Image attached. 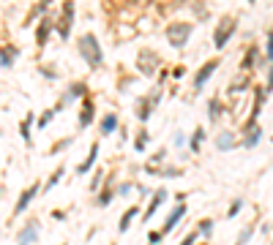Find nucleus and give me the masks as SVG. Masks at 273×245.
Wrapping results in <instances>:
<instances>
[{"label":"nucleus","instance_id":"ea45409f","mask_svg":"<svg viewBox=\"0 0 273 245\" xmlns=\"http://www.w3.org/2000/svg\"><path fill=\"white\" fill-rule=\"evenodd\" d=\"M249 3H254V0H249Z\"/></svg>","mask_w":273,"mask_h":245},{"label":"nucleus","instance_id":"aec40b11","mask_svg":"<svg viewBox=\"0 0 273 245\" xmlns=\"http://www.w3.org/2000/svg\"><path fill=\"white\" fill-rule=\"evenodd\" d=\"M257 63H263V60H260V49H257V46H252V49L246 52V60H243V68H254Z\"/></svg>","mask_w":273,"mask_h":245},{"label":"nucleus","instance_id":"1a4fd4ad","mask_svg":"<svg viewBox=\"0 0 273 245\" xmlns=\"http://www.w3.org/2000/svg\"><path fill=\"white\" fill-rule=\"evenodd\" d=\"M183 215H186V207H183V204H178V207L172 210L170 215H167V221H164V235H167V232H172L178 224H181V221H183Z\"/></svg>","mask_w":273,"mask_h":245},{"label":"nucleus","instance_id":"a878e982","mask_svg":"<svg viewBox=\"0 0 273 245\" xmlns=\"http://www.w3.org/2000/svg\"><path fill=\"white\" fill-rule=\"evenodd\" d=\"M265 60L273 63V30L268 33V38H265Z\"/></svg>","mask_w":273,"mask_h":245},{"label":"nucleus","instance_id":"9b49d317","mask_svg":"<svg viewBox=\"0 0 273 245\" xmlns=\"http://www.w3.org/2000/svg\"><path fill=\"white\" fill-rule=\"evenodd\" d=\"M36 237H38V224H36V221H30V224H27L25 229L19 232V245H30V243H36Z\"/></svg>","mask_w":273,"mask_h":245},{"label":"nucleus","instance_id":"c85d7f7f","mask_svg":"<svg viewBox=\"0 0 273 245\" xmlns=\"http://www.w3.org/2000/svg\"><path fill=\"white\" fill-rule=\"evenodd\" d=\"M197 229H200V235H211V232H213V221L211 218H205V221H200V226H197Z\"/></svg>","mask_w":273,"mask_h":245},{"label":"nucleus","instance_id":"4be33fe9","mask_svg":"<svg viewBox=\"0 0 273 245\" xmlns=\"http://www.w3.org/2000/svg\"><path fill=\"white\" fill-rule=\"evenodd\" d=\"M202 139H205V131H202V128H197L194 133H191V139H189V144H191V150H200V144H202Z\"/></svg>","mask_w":273,"mask_h":245},{"label":"nucleus","instance_id":"39448f33","mask_svg":"<svg viewBox=\"0 0 273 245\" xmlns=\"http://www.w3.org/2000/svg\"><path fill=\"white\" fill-rule=\"evenodd\" d=\"M71 22H74V3L66 0V5H63V11H60V22H57V33H60L63 41H66L68 33H71Z\"/></svg>","mask_w":273,"mask_h":245},{"label":"nucleus","instance_id":"b1692460","mask_svg":"<svg viewBox=\"0 0 273 245\" xmlns=\"http://www.w3.org/2000/svg\"><path fill=\"white\" fill-rule=\"evenodd\" d=\"M112 199H115V191H112V188H109V185H107V188H104L101 194H98V204H101V207H107V204L112 202Z\"/></svg>","mask_w":273,"mask_h":245},{"label":"nucleus","instance_id":"c756f323","mask_svg":"<svg viewBox=\"0 0 273 245\" xmlns=\"http://www.w3.org/2000/svg\"><path fill=\"white\" fill-rule=\"evenodd\" d=\"M241 210H243V199H235V202H232V207L227 210V215H230V218H235Z\"/></svg>","mask_w":273,"mask_h":245},{"label":"nucleus","instance_id":"cd10ccee","mask_svg":"<svg viewBox=\"0 0 273 245\" xmlns=\"http://www.w3.org/2000/svg\"><path fill=\"white\" fill-rule=\"evenodd\" d=\"M63 177V169H57V172L55 174H52V177L49 180H46V185H44V191H52V188H55V185H57V180H60Z\"/></svg>","mask_w":273,"mask_h":245},{"label":"nucleus","instance_id":"ddd939ff","mask_svg":"<svg viewBox=\"0 0 273 245\" xmlns=\"http://www.w3.org/2000/svg\"><path fill=\"white\" fill-rule=\"evenodd\" d=\"M93 115H96V109H93V101L85 98L82 101V112H79V128H88L93 122Z\"/></svg>","mask_w":273,"mask_h":245},{"label":"nucleus","instance_id":"a19ab883","mask_svg":"<svg viewBox=\"0 0 273 245\" xmlns=\"http://www.w3.org/2000/svg\"><path fill=\"white\" fill-rule=\"evenodd\" d=\"M0 194H3V191H0Z\"/></svg>","mask_w":273,"mask_h":245},{"label":"nucleus","instance_id":"4468645a","mask_svg":"<svg viewBox=\"0 0 273 245\" xmlns=\"http://www.w3.org/2000/svg\"><path fill=\"white\" fill-rule=\"evenodd\" d=\"M164 199H167V191H156V196L153 199H150V207L145 210V221H150L156 215V210L161 207V204H164Z\"/></svg>","mask_w":273,"mask_h":245},{"label":"nucleus","instance_id":"6ab92c4d","mask_svg":"<svg viewBox=\"0 0 273 245\" xmlns=\"http://www.w3.org/2000/svg\"><path fill=\"white\" fill-rule=\"evenodd\" d=\"M49 27H52V19H44L41 25H38V33H36L38 46H44V44H46V38H49Z\"/></svg>","mask_w":273,"mask_h":245},{"label":"nucleus","instance_id":"c9c22d12","mask_svg":"<svg viewBox=\"0 0 273 245\" xmlns=\"http://www.w3.org/2000/svg\"><path fill=\"white\" fill-rule=\"evenodd\" d=\"M38 71H41V74H44V77H46V79H57V74H55V68H44V66H41V68H38Z\"/></svg>","mask_w":273,"mask_h":245},{"label":"nucleus","instance_id":"dca6fc26","mask_svg":"<svg viewBox=\"0 0 273 245\" xmlns=\"http://www.w3.org/2000/svg\"><path fill=\"white\" fill-rule=\"evenodd\" d=\"M14 57H16V46H3V49H0V66L3 68H11L14 66Z\"/></svg>","mask_w":273,"mask_h":245},{"label":"nucleus","instance_id":"a211bd4d","mask_svg":"<svg viewBox=\"0 0 273 245\" xmlns=\"http://www.w3.org/2000/svg\"><path fill=\"white\" fill-rule=\"evenodd\" d=\"M139 215V207H129L123 213V218H120V235H126V232H129V226H131V221H134Z\"/></svg>","mask_w":273,"mask_h":245},{"label":"nucleus","instance_id":"5701e85b","mask_svg":"<svg viewBox=\"0 0 273 245\" xmlns=\"http://www.w3.org/2000/svg\"><path fill=\"white\" fill-rule=\"evenodd\" d=\"M208 115H211V120H216L219 115H222V104H219V98H211V101H208Z\"/></svg>","mask_w":273,"mask_h":245},{"label":"nucleus","instance_id":"423d86ee","mask_svg":"<svg viewBox=\"0 0 273 245\" xmlns=\"http://www.w3.org/2000/svg\"><path fill=\"white\" fill-rule=\"evenodd\" d=\"M85 93H88V85H82V82H74L71 87H68L66 93H63L60 96V104H57L55 107V112H60L63 107H68V104L74 101V98H79V96H85Z\"/></svg>","mask_w":273,"mask_h":245},{"label":"nucleus","instance_id":"412c9836","mask_svg":"<svg viewBox=\"0 0 273 245\" xmlns=\"http://www.w3.org/2000/svg\"><path fill=\"white\" fill-rule=\"evenodd\" d=\"M112 131H118V118H115V115H104L101 133H112Z\"/></svg>","mask_w":273,"mask_h":245},{"label":"nucleus","instance_id":"473e14b6","mask_svg":"<svg viewBox=\"0 0 273 245\" xmlns=\"http://www.w3.org/2000/svg\"><path fill=\"white\" fill-rule=\"evenodd\" d=\"M161 237H164V232H150V235H148V243L156 245V243H161Z\"/></svg>","mask_w":273,"mask_h":245},{"label":"nucleus","instance_id":"f03ea898","mask_svg":"<svg viewBox=\"0 0 273 245\" xmlns=\"http://www.w3.org/2000/svg\"><path fill=\"white\" fill-rule=\"evenodd\" d=\"M189 38H191V25L189 22H175V25L167 27V41H170L172 46H178V49L189 44Z\"/></svg>","mask_w":273,"mask_h":245},{"label":"nucleus","instance_id":"393cba45","mask_svg":"<svg viewBox=\"0 0 273 245\" xmlns=\"http://www.w3.org/2000/svg\"><path fill=\"white\" fill-rule=\"evenodd\" d=\"M30 122H33V115H27V118H25V122H22V125H19V131H22V139H25V142H30Z\"/></svg>","mask_w":273,"mask_h":245},{"label":"nucleus","instance_id":"f257e3e1","mask_svg":"<svg viewBox=\"0 0 273 245\" xmlns=\"http://www.w3.org/2000/svg\"><path fill=\"white\" fill-rule=\"evenodd\" d=\"M79 55L85 57V63H88L90 68H101L104 52H101V46H98V38L93 36V33H85V36L79 38Z\"/></svg>","mask_w":273,"mask_h":245},{"label":"nucleus","instance_id":"f704fd0d","mask_svg":"<svg viewBox=\"0 0 273 245\" xmlns=\"http://www.w3.org/2000/svg\"><path fill=\"white\" fill-rule=\"evenodd\" d=\"M194 243H197V232H191V235H189V237H183V240L178 243V245H194Z\"/></svg>","mask_w":273,"mask_h":245},{"label":"nucleus","instance_id":"58836bf2","mask_svg":"<svg viewBox=\"0 0 273 245\" xmlns=\"http://www.w3.org/2000/svg\"><path fill=\"white\" fill-rule=\"evenodd\" d=\"M183 139H186L183 133H175V147H181V144H183Z\"/></svg>","mask_w":273,"mask_h":245},{"label":"nucleus","instance_id":"2f4dec72","mask_svg":"<svg viewBox=\"0 0 273 245\" xmlns=\"http://www.w3.org/2000/svg\"><path fill=\"white\" fill-rule=\"evenodd\" d=\"M252 235H254V232H252V229H243V235H241V237H238V245H246L249 240H252Z\"/></svg>","mask_w":273,"mask_h":245},{"label":"nucleus","instance_id":"0eeeda50","mask_svg":"<svg viewBox=\"0 0 273 245\" xmlns=\"http://www.w3.org/2000/svg\"><path fill=\"white\" fill-rule=\"evenodd\" d=\"M216 68H219V57H213V60H208L205 66L197 71V77H194V87H197V90H202V87H205V82L213 77V71H216Z\"/></svg>","mask_w":273,"mask_h":245},{"label":"nucleus","instance_id":"72a5a7b5","mask_svg":"<svg viewBox=\"0 0 273 245\" xmlns=\"http://www.w3.org/2000/svg\"><path fill=\"white\" fill-rule=\"evenodd\" d=\"M68 144H71V139H60V142H57L55 147H52V153H60L63 147H68Z\"/></svg>","mask_w":273,"mask_h":245},{"label":"nucleus","instance_id":"2eb2a0df","mask_svg":"<svg viewBox=\"0 0 273 245\" xmlns=\"http://www.w3.org/2000/svg\"><path fill=\"white\" fill-rule=\"evenodd\" d=\"M216 147L219 150H232V147H235V133H232V131H222L216 136Z\"/></svg>","mask_w":273,"mask_h":245},{"label":"nucleus","instance_id":"e433bc0d","mask_svg":"<svg viewBox=\"0 0 273 245\" xmlns=\"http://www.w3.org/2000/svg\"><path fill=\"white\" fill-rule=\"evenodd\" d=\"M265 90H273V63L268 68V79H265Z\"/></svg>","mask_w":273,"mask_h":245},{"label":"nucleus","instance_id":"f8f14e48","mask_svg":"<svg viewBox=\"0 0 273 245\" xmlns=\"http://www.w3.org/2000/svg\"><path fill=\"white\" fill-rule=\"evenodd\" d=\"M38 194V185H30V188H27L25 191V194H22L19 196V199H16V207H14V215H19L22 213V210H27V204H30L33 202V196H36Z\"/></svg>","mask_w":273,"mask_h":245},{"label":"nucleus","instance_id":"7c9ffc66","mask_svg":"<svg viewBox=\"0 0 273 245\" xmlns=\"http://www.w3.org/2000/svg\"><path fill=\"white\" fill-rule=\"evenodd\" d=\"M137 150H145L148 147V131H139V136H137V144H134Z\"/></svg>","mask_w":273,"mask_h":245},{"label":"nucleus","instance_id":"f3484780","mask_svg":"<svg viewBox=\"0 0 273 245\" xmlns=\"http://www.w3.org/2000/svg\"><path fill=\"white\" fill-rule=\"evenodd\" d=\"M96 158H98V144H93V147H90V155H88V158H85V161L77 166V172H79V174L90 172V169H93V163H96Z\"/></svg>","mask_w":273,"mask_h":245},{"label":"nucleus","instance_id":"20e7f679","mask_svg":"<svg viewBox=\"0 0 273 245\" xmlns=\"http://www.w3.org/2000/svg\"><path fill=\"white\" fill-rule=\"evenodd\" d=\"M137 68L145 74V77H153V71L159 68V55L150 52V49H142V52H139V57H137Z\"/></svg>","mask_w":273,"mask_h":245},{"label":"nucleus","instance_id":"9d476101","mask_svg":"<svg viewBox=\"0 0 273 245\" xmlns=\"http://www.w3.org/2000/svg\"><path fill=\"white\" fill-rule=\"evenodd\" d=\"M260 139H263V128H260V125H254L252 131H243L241 144H243V147H249V150H252V147H257V144H260Z\"/></svg>","mask_w":273,"mask_h":245},{"label":"nucleus","instance_id":"4c0bfd02","mask_svg":"<svg viewBox=\"0 0 273 245\" xmlns=\"http://www.w3.org/2000/svg\"><path fill=\"white\" fill-rule=\"evenodd\" d=\"M131 188H137V185H131V183H126V185H120V188H118V194H129V191Z\"/></svg>","mask_w":273,"mask_h":245},{"label":"nucleus","instance_id":"79ce46f5","mask_svg":"<svg viewBox=\"0 0 273 245\" xmlns=\"http://www.w3.org/2000/svg\"><path fill=\"white\" fill-rule=\"evenodd\" d=\"M271 245H273V243H271Z\"/></svg>","mask_w":273,"mask_h":245},{"label":"nucleus","instance_id":"6e6552de","mask_svg":"<svg viewBox=\"0 0 273 245\" xmlns=\"http://www.w3.org/2000/svg\"><path fill=\"white\" fill-rule=\"evenodd\" d=\"M156 107H159V93L139 98V104H137V118H139V120H148V118H150V112H153Z\"/></svg>","mask_w":273,"mask_h":245},{"label":"nucleus","instance_id":"bb28decb","mask_svg":"<svg viewBox=\"0 0 273 245\" xmlns=\"http://www.w3.org/2000/svg\"><path fill=\"white\" fill-rule=\"evenodd\" d=\"M55 115H57L55 109H46V112L41 115V118H38V122H36V125H38V128H46V125H49V120L55 118Z\"/></svg>","mask_w":273,"mask_h":245},{"label":"nucleus","instance_id":"7ed1b4c3","mask_svg":"<svg viewBox=\"0 0 273 245\" xmlns=\"http://www.w3.org/2000/svg\"><path fill=\"white\" fill-rule=\"evenodd\" d=\"M238 30V22L232 19V16H224L222 22H219L216 27V36H213V44H216V49H222V46H227V41L232 38V33Z\"/></svg>","mask_w":273,"mask_h":245}]
</instances>
